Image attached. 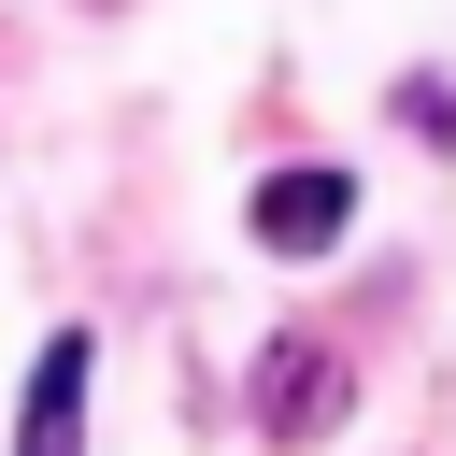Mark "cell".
I'll return each mask as SVG.
<instances>
[{
    "mask_svg": "<svg viewBox=\"0 0 456 456\" xmlns=\"http://www.w3.org/2000/svg\"><path fill=\"white\" fill-rule=\"evenodd\" d=\"M342 399H356V370H342V342H314V328H285L271 342V370H256V428L299 456V442H328L342 428Z\"/></svg>",
    "mask_w": 456,
    "mask_h": 456,
    "instance_id": "6da1fadb",
    "label": "cell"
},
{
    "mask_svg": "<svg viewBox=\"0 0 456 456\" xmlns=\"http://www.w3.org/2000/svg\"><path fill=\"white\" fill-rule=\"evenodd\" d=\"M242 228H256L271 256H328V242L356 228V171H271V185L242 200Z\"/></svg>",
    "mask_w": 456,
    "mask_h": 456,
    "instance_id": "7a4b0ae2",
    "label": "cell"
},
{
    "mask_svg": "<svg viewBox=\"0 0 456 456\" xmlns=\"http://www.w3.org/2000/svg\"><path fill=\"white\" fill-rule=\"evenodd\" d=\"M86 356H100L86 328H57V342L28 356V413H14V456H71V442H86Z\"/></svg>",
    "mask_w": 456,
    "mask_h": 456,
    "instance_id": "3957f363",
    "label": "cell"
},
{
    "mask_svg": "<svg viewBox=\"0 0 456 456\" xmlns=\"http://www.w3.org/2000/svg\"><path fill=\"white\" fill-rule=\"evenodd\" d=\"M399 128H413V142H456V86H442V71H399Z\"/></svg>",
    "mask_w": 456,
    "mask_h": 456,
    "instance_id": "277c9868",
    "label": "cell"
}]
</instances>
